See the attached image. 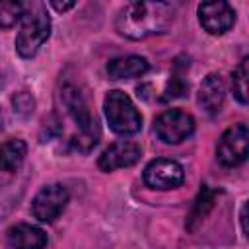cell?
Masks as SVG:
<instances>
[{
  "instance_id": "obj_1",
  "label": "cell",
  "mask_w": 249,
  "mask_h": 249,
  "mask_svg": "<svg viewBox=\"0 0 249 249\" xmlns=\"http://www.w3.org/2000/svg\"><path fill=\"white\" fill-rule=\"evenodd\" d=\"M173 12L169 2H130L119 12L115 27L123 37L140 41L165 33L173 21Z\"/></svg>"
},
{
  "instance_id": "obj_2",
  "label": "cell",
  "mask_w": 249,
  "mask_h": 249,
  "mask_svg": "<svg viewBox=\"0 0 249 249\" xmlns=\"http://www.w3.org/2000/svg\"><path fill=\"white\" fill-rule=\"evenodd\" d=\"M62 103H64L68 115L72 117V121L76 123V126L80 128V134H78V138H72V144L78 150L88 152L89 148H93L97 144V136H99L95 117H91L84 97L70 84H66L62 88Z\"/></svg>"
},
{
  "instance_id": "obj_3",
  "label": "cell",
  "mask_w": 249,
  "mask_h": 249,
  "mask_svg": "<svg viewBox=\"0 0 249 249\" xmlns=\"http://www.w3.org/2000/svg\"><path fill=\"white\" fill-rule=\"evenodd\" d=\"M23 23L16 37V51L23 58L35 56V53L43 47V43L51 35V18L43 6H33L29 12L23 10Z\"/></svg>"
},
{
  "instance_id": "obj_4",
  "label": "cell",
  "mask_w": 249,
  "mask_h": 249,
  "mask_svg": "<svg viewBox=\"0 0 249 249\" xmlns=\"http://www.w3.org/2000/svg\"><path fill=\"white\" fill-rule=\"evenodd\" d=\"M109 126L117 134H136L142 128V117L130 97L121 89H111L103 99Z\"/></svg>"
},
{
  "instance_id": "obj_5",
  "label": "cell",
  "mask_w": 249,
  "mask_h": 249,
  "mask_svg": "<svg viewBox=\"0 0 249 249\" xmlns=\"http://www.w3.org/2000/svg\"><path fill=\"white\" fill-rule=\"evenodd\" d=\"M249 152V130L245 123L230 126L218 140L216 158L226 167H235L245 161Z\"/></svg>"
},
{
  "instance_id": "obj_6",
  "label": "cell",
  "mask_w": 249,
  "mask_h": 249,
  "mask_svg": "<svg viewBox=\"0 0 249 249\" xmlns=\"http://www.w3.org/2000/svg\"><path fill=\"white\" fill-rule=\"evenodd\" d=\"M154 130L165 144H179L193 134L195 119L181 109H167L156 119Z\"/></svg>"
},
{
  "instance_id": "obj_7",
  "label": "cell",
  "mask_w": 249,
  "mask_h": 249,
  "mask_svg": "<svg viewBox=\"0 0 249 249\" xmlns=\"http://www.w3.org/2000/svg\"><path fill=\"white\" fill-rule=\"evenodd\" d=\"M185 181V171L175 160L158 158L152 160L144 169V183L156 191H169Z\"/></svg>"
},
{
  "instance_id": "obj_8",
  "label": "cell",
  "mask_w": 249,
  "mask_h": 249,
  "mask_svg": "<svg viewBox=\"0 0 249 249\" xmlns=\"http://www.w3.org/2000/svg\"><path fill=\"white\" fill-rule=\"evenodd\" d=\"M68 202V191L64 185L60 183H53V185H47L43 187L33 202H31V212L33 216L39 220V222H54L58 218V214L64 210Z\"/></svg>"
},
{
  "instance_id": "obj_9",
  "label": "cell",
  "mask_w": 249,
  "mask_h": 249,
  "mask_svg": "<svg viewBox=\"0 0 249 249\" xmlns=\"http://www.w3.org/2000/svg\"><path fill=\"white\" fill-rule=\"evenodd\" d=\"M198 21L210 35H222L233 25L235 12L224 0L202 2L198 6Z\"/></svg>"
},
{
  "instance_id": "obj_10",
  "label": "cell",
  "mask_w": 249,
  "mask_h": 249,
  "mask_svg": "<svg viewBox=\"0 0 249 249\" xmlns=\"http://www.w3.org/2000/svg\"><path fill=\"white\" fill-rule=\"evenodd\" d=\"M142 152L140 146L132 140H119L113 142L109 148L103 150V154L97 160V165L101 171H115L121 167H130L140 160Z\"/></svg>"
},
{
  "instance_id": "obj_11",
  "label": "cell",
  "mask_w": 249,
  "mask_h": 249,
  "mask_svg": "<svg viewBox=\"0 0 249 249\" xmlns=\"http://www.w3.org/2000/svg\"><path fill=\"white\" fill-rule=\"evenodd\" d=\"M224 99H226L224 78L220 74H208L202 80V84L198 88V95H196V101H198L200 109L208 115H216L222 109Z\"/></svg>"
},
{
  "instance_id": "obj_12",
  "label": "cell",
  "mask_w": 249,
  "mask_h": 249,
  "mask_svg": "<svg viewBox=\"0 0 249 249\" xmlns=\"http://www.w3.org/2000/svg\"><path fill=\"white\" fill-rule=\"evenodd\" d=\"M8 243L12 249H45L47 233L31 224H16L8 230Z\"/></svg>"
},
{
  "instance_id": "obj_13",
  "label": "cell",
  "mask_w": 249,
  "mask_h": 249,
  "mask_svg": "<svg viewBox=\"0 0 249 249\" xmlns=\"http://www.w3.org/2000/svg\"><path fill=\"white\" fill-rule=\"evenodd\" d=\"M150 64L144 56L128 54V56H117L107 62V74L111 80H128V78H140L148 72Z\"/></svg>"
},
{
  "instance_id": "obj_14",
  "label": "cell",
  "mask_w": 249,
  "mask_h": 249,
  "mask_svg": "<svg viewBox=\"0 0 249 249\" xmlns=\"http://www.w3.org/2000/svg\"><path fill=\"white\" fill-rule=\"evenodd\" d=\"M27 156V144L19 138H10L0 144V171H16Z\"/></svg>"
},
{
  "instance_id": "obj_15",
  "label": "cell",
  "mask_w": 249,
  "mask_h": 249,
  "mask_svg": "<svg viewBox=\"0 0 249 249\" xmlns=\"http://www.w3.org/2000/svg\"><path fill=\"white\" fill-rule=\"evenodd\" d=\"M214 196H216V193L210 191L208 187H202V189H200L198 198H196V202H195V208H193V212H191V216H189V220H187V228H189V230H195L196 222H200V220L208 214V210L214 206Z\"/></svg>"
},
{
  "instance_id": "obj_16",
  "label": "cell",
  "mask_w": 249,
  "mask_h": 249,
  "mask_svg": "<svg viewBox=\"0 0 249 249\" xmlns=\"http://www.w3.org/2000/svg\"><path fill=\"white\" fill-rule=\"evenodd\" d=\"M23 4L16 0H0V27H14L23 16Z\"/></svg>"
},
{
  "instance_id": "obj_17",
  "label": "cell",
  "mask_w": 249,
  "mask_h": 249,
  "mask_svg": "<svg viewBox=\"0 0 249 249\" xmlns=\"http://www.w3.org/2000/svg\"><path fill=\"white\" fill-rule=\"evenodd\" d=\"M247 64L249 60L243 58L239 62V66L233 70L231 74V88H233V95L239 103H247V76H249V70H247Z\"/></svg>"
},
{
  "instance_id": "obj_18",
  "label": "cell",
  "mask_w": 249,
  "mask_h": 249,
  "mask_svg": "<svg viewBox=\"0 0 249 249\" xmlns=\"http://www.w3.org/2000/svg\"><path fill=\"white\" fill-rule=\"evenodd\" d=\"M12 105H14V111H18L19 115H29V113H33L35 99L31 97V93L19 91V93H16L12 97Z\"/></svg>"
},
{
  "instance_id": "obj_19",
  "label": "cell",
  "mask_w": 249,
  "mask_h": 249,
  "mask_svg": "<svg viewBox=\"0 0 249 249\" xmlns=\"http://www.w3.org/2000/svg\"><path fill=\"white\" fill-rule=\"evenodd\" d=\"M187 84L181 80V78H173L169 84H167V89H165V95H163V101H169V99H175V97H181L185 91H187Z\"/></svg>"
},
{
  "instance_id": "obj_20",
  "label": "cell",
  "mask_w": 249,
  "mask_h": 249,
  "mask_svg": "<svg viewBox=\"0 0 249 249\" xmlns=\"http://www.w3.org/2000/svg\"><path fill=\"white\" fill-rule=\"evenodd\" d=\"M56 12H66V10H70V8H74L76 6V2L74 0H70V2H58V0H51L49 2Z\"/></svg>"
},
{
  "instance_id": "obj_21",
  "label": "cell",
  "mask_w": 249,
  "mask_h": 249,
  "mask_svg": "<svg viewBox=\"0 0 249 249\" xmlns=\"http://www.w3.org/2000/svg\"><path fill=\"white\" fill-rule=\"evenodd\" d=\"M4 88V78H2V74H0V89Z\"/></svg>"
}]
</instances>
